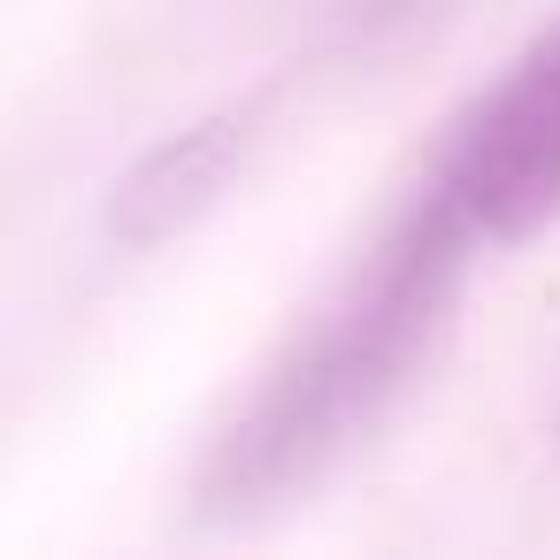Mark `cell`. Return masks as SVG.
Instances as JSON below:
<instances>
[{
  "mask_svg": "<svg viewBox=\"0 0 560 560\" xmlns=\"http://www.w3.org/2000/svg\"><path fill=\"white\" fill-rule=\"evenodd\" d=\"M468 215L438 177L407 192L384 238L346 269V284L284 338L238 415L215 430L192 499L208 522H261L323 483L422 376L453 292L468 277Z\"/></svg>",
  "mask_w": 560,
  "mask_h": 560,
  "instance_id": "obj_1",
  "label": "cell"
},
{
  "mask_svg": "<svg viewBox=\"0 0 560 560\" xmlns=\"http://www.w3.org/2000/svg\"><path fill=\"white\" fill-rule=\"evenodd\" d=\"M430 177L491 246H522L560 215V16L506 62L491 93L468 101Z\"/></svg>",
  "mask_w": 560,
  "mask_h": 560,
  "instance_id": "obj_2",
  "label": "cell"
},
{
  "mask_svg": "<svg viewBox=\"0 0 560 560\" xmlns=\"http://www.w3.org/2000/svg\"><path fill=\"white\" fill-rule=\"evenodd\" d=\"M269 101H277V85L238 93V101L208 108L200 124L170 131L162 147H147V154L116 177V192H108V238H124V246H162V238L192 231V223L231 192V177L246 170V154H254V139H261V124H269Z\"/></svg>",
  "mask_w": 560,
  "mask_h": 560,
  "instance_id": "obj_3",
  "label": "cell"
}]
</instances>
